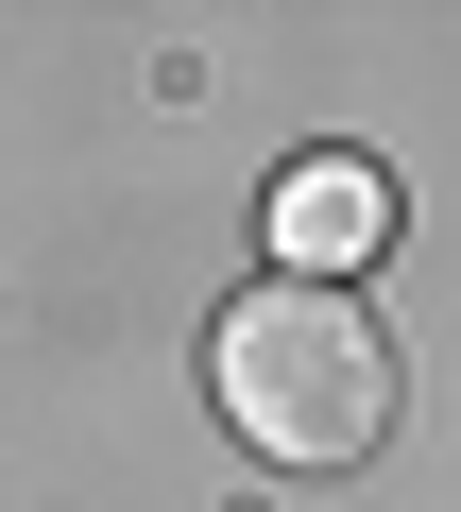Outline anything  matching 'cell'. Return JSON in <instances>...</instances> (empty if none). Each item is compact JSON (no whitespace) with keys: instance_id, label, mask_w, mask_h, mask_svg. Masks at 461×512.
<instances>
[{"instance_id":"obj_1","label":"cell","mask_w":461,"mask_h":512,"mask_svg":"<svg viewBox=\"0 0 461 512\" xmlns=\"http://www.w3.org/2000/svg\"><path fill=\"white\" fill-rule=\"evenodd\" d=\"M205 393H222V427H240L257 461H291V478H342V461H376L393 444V325L359 308V291H240L205 325Z\"/></svg>"},{"instance_id":"obj_2","label":"cell","mask_w":461,"mask_h":512,"mask_svg":"<svg viewBox=\"0 0 461 512\" xmlns=\"http://www.w3.org/2000/svg\"><path fill=\"white\" fill-rule=\"evenodd\" d=\"M376 256H393V171L376 154H291L274 171V274L342 291V274H376Z\"/></svg>"}]
</instances>
